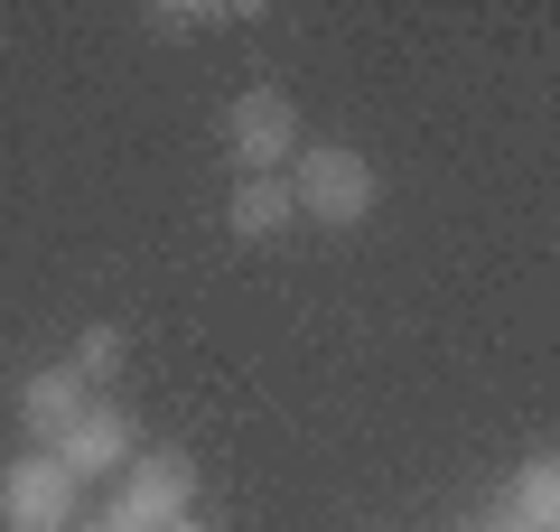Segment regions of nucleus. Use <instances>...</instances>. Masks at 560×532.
Returning a JSON list of instances; mask_svg holds the SVG:
<instances>
[{
    "label": "nucleus",
    "mask_w": 560,
    "mask_h": 532,
    "mask_svg": "<svg viewBox=\"0 0 560 532\" xmlns=\"http://www.w3.org/2000/svg\"><path fill=\"white\" fill-rule=\"evenodd\" d=\"M300 103L280 94V84H253V94H234V113H224V150H234V177H280L290 159H300Z\"/></svg>",
    "instance_id": "obj_3"
},
{
    "label": "nucleus",
    "mask_w": 560,
    "mask_h": 532,
    "mask_svg": "<svg viewBox=\"0 0 560 532\" xmlns=\"http://www.w3.org/2000/svg\"><path fill=\"white\" fill-rule=\"evenodd\" d=\"M168 532H215V523H197V513H187V523H168Z\"/></svg>",
    "instance_id": "obj_13"
},
{
    "label": "nucleus",
    "mask_w": 560,
    "mask_h": 532,
    "mask_svg": "<svg viewBox=\"0 0 560 532\" xmlns=\"http://www.w3.org/2000/svg\"><path fill=\"white\" fill-rule=\"evenodd\" d=\"M66 365H75V374H84V383H94V393H103V383L121 374V327H84V336H75V355H66Z\"/></svg>",
    "instance_id": "obj_10"
},
{
    "label": "nucleus",
    "mask_w": 560,
    "mask_h": 532,
    "mask_svg": "<svg viewBox=\"0 0 560 532\" xmlns=\"http://www.w3.org/2000/svg\"><path fill=\"white\" fill-rule=\"evenodd\" d=\"M75 532H131V523H113V513H103V505H94V513H84V523H75Z\"/></svg>",
    "instance_id": "obj_12"
},
{
    "label": "nucleus",
    "mask_w": 560,
    "mask_h": 532,
    "mask_svg": "<svg viewBox=\"0 0 560 532\" xmlns=\"http://www.w3.org/2000/svg\"><path fill=\"white\" fill-rule=\"evenodd\" d=\"M224 224H234V243H271L300 224V206H290V177H234V206H224Z\"/></svg>",
    "instance_id": "obj_7"
},
{
    "label": "nucleus",
    "mask_w": 560,
    "mask_h": 532,
    "mask_svg": "<svg viewBox=\"0 0 560 532\" xmlns=\"http://www.w3.org/2000/svg\"><path fill=\"white\" fill-rule=\"evenodd\" d=\"M280 177H290V206H300L308 224H327V234L364 224V216H374V197H383L374 159H364L355 140H300V159H290Z\"/></svg>",
    "instance_id": "obj_1"
},
{
    "label": "nucleus",
    "mask_w": 560,
    "mask_h": 532,
    "mask_svg": "<svg viewBox=\"0 0 560 532\" xmlns=\"http://www.w3.org/2000/svg\"><path fill=\"white\" fill-rule=\"evenodd\" d=\"M84 412H94V383H84L75 365H47V374L20 383V420H28V430H47V439H57L66 420H84Z\"/></svg>",
    "instance_id": "obj_6"
},
{
    "label": "nucleus",
    "mask_w": 560,
    "mask_h": 532,
    "mask_svg": "<svg viewBox=\"0 0 560 532\" xmlns=\"http://www.w3.org/2000/svg\"><path fill=\"white\" fill-rule=\"evenodd\" d=\"M131 449H140V430H131V412H113V402H94L84 420H66V430L47 439V458H57L84 495H94V476H121V467H131Z\"/></svg>",
    "instance_id": "obj_5"
},
{
    "label": "nucleus",
    "mask_w": 560,
    "mask_h": 532,
    "mask_svg": "<svg viewBox=\"0 0 560 532\" xmlns=\"http://www.w3.org/2000/svg\"><path fill=\"white\" fill-rule=\"evenodd\" d=\"M458 532H560V523H533V513H504V505H486V513H467Z\"/></svg>",
    "instance_id": "obj_11"
},
{
    "label": "nucleus",
    "mask_w": 560,
    "mask_h": 532,
    "mask_svg": "<svg viewBox=\"0 0 560 532\" xmlns=\"http://www.w3.org/2000/svg\"><path fill=\"white\" fill-rule=\"evenodd\" d=\"M234 20H243V0H160L150 10L160 38H197V28H234Z\"/></svg>",
    "instance_id": "obj_9"
},
{
    "label": "nucleus",
    "mask_w": 560,
    "mask_h": 532,
    "mask_svg": "<svg viewBox=\"0 0 560 532\" xmlns=\"http://www.w3.org/2000/svg\"><path fill=\"white\" fill-rule=\"evenodd\" d=\"M84 523V486L57 467L47 449L10 458V476H0V532H75Z\"/></svg>",
    "instance_id": "obj_4"
},
{
    "label": "nucleus",
    "mask_w": 560,
    "mask_h": 532,
    "mask_svg": "<svg viewBox=\"0 0 560 532\" xmlns=\"http://www.w3.org/2000/svg\"><path fill=\"white\" fill-rule=\"evenodd\" d=\"M495 505H504V513H533V523H560V458H551V449H533L514 476H504Z\"/></svg>",
    "instance_id": "obj_8"
},
{
    "label": "nucleus",
    "mask_w": 560,
    "mask_h": 532,
    "mask_svg": "<svg viewBox=\"0 0 560 532\" xmlns=\"http://www.w3.org/2000/svg\"><path fill=\"white\" fill-rule=\"evenodd\" d=\"M187 505H197V458L187 449H131V467L113 476V523H131V532H168V523H187Z\"/></svg>",
    "instance_id": "obj_2"
}]
</instances>
